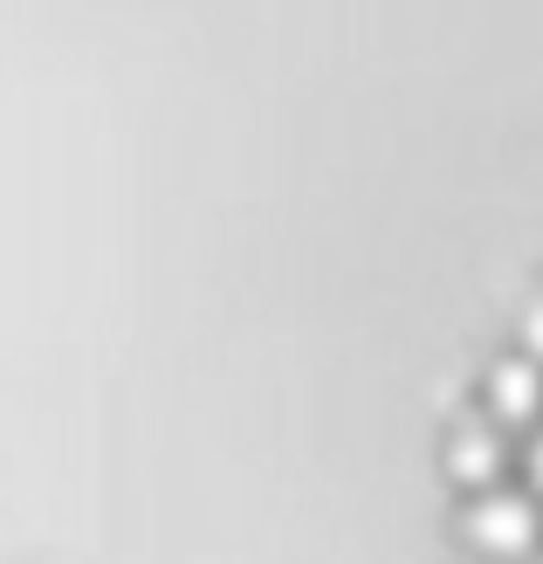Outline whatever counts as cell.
<instances>
[{
	"label": "cell",
	"mask_w": 543,
	"mask_h": 564,
	"mask_svg": "<svg viewBox=\"0 0 543 564\" xmlns=\"http://www.w3.org/2000/svg\"><path fill=\"white\" fill-rule=\"evenodd\" d=\"M496 406H502V413H530V406H536V372H523V365H502V372H496Z\"/></svg>",
	"instance_id": "cell-1"
},
{
	"label": "cell",
	"mask_w": 543,
	"mask_h": 564,
	"mask_svg": "<svg viewBox=\"0 0 543 564\" xmlns=\"http://www.w3.org/2000/svg\"><path fill=\"white\" fill-rule=\"evenodd\" d=\"M530 337H536V345H543V310H536V330H530Z\"/></svg>",
	"instance_id": "cell-2"
}]
</instances>
